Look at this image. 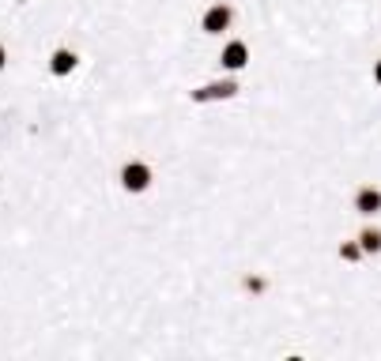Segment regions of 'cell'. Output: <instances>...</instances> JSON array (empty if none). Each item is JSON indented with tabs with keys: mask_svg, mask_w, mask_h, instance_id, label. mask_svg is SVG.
<instances>
[{
	"mask_svg": "<svg viewBox=\"0 0 381 361\" xmlns=\"http://www.w3.org/2000/svg\"><path fill=\"white\" fill-rule=\"evenodd\" d=\"M219 61H223V68H227V72H242L249 64V46L245 42H227L223 53H219Z\"/></svg>",
	"mask_w": 381,
	"mask_h": 361,
	"instance_id": "obj_3",
	"label": "cell"
},
{
	"mask_svg": "<svg viewBox=\"0 0 381 361\" xmlns=\"http://www.w3.org/2000/svg\"><path fill=\"white\" fill-rule=\"evenodd\" d=\"M359 248H362V256H374V252H381V230H366L359 234Z\"/></svg>",
	"mask_w": 381,
	"mask_h": 361,
	"instance_id": "obj_7",
	"label": "cell"
},
{
	"mask_svg": "<svg viewBox=\"0 0 381 361\" xmlns=\"http://www.w3.org/2000/svg\"><path fill=\"white\" fill-rule=\"evenodd\" d=\"M151 166L148 162H125L121 166V189L125 192H148V184H151Z\"/></svg>",
	"mask_w": 381,
	"mask_h": 361,
	"instance_id": "obj_1",
	"label": "cell"
},
{
	"mask_svg": "<svg viewBox=\"0 0 381 361\" xmlns=\"http://www.w3.org/2000/svg\"><path fill=\"white\" fill-rule=\"evenodd\" d=\"M76 64H80V57H76V49H54V57H49V72L54 75H72Z\"/></svg>",
	"mask_w": 381,
	"mask_h": 361,
	"instance_id": "obj_6",
	"label": "cell"
},
{
	"mask_svg": "<svg viewBox=\"0 0 381 361\" xmlns=\"http://www.w3.org/2000/svg\"><path fill=\"white\" fill-rule=\"evenodd\" d=\"M234 95H238V83L223 79V83H208L200 90H193V102H215V98H234Z\"/></svg>",
	"mask_w": 381,
	"mask_h": 361,
	"instance_id": "obj_4",
	"label": "cell"
},
{
	"mask_svg": "<svg viewBox=\"0 0 381 361\" xmlns=\"http://www.w3.org/2000/svg\"><path fill=\"white\" fill-rule=\"evenodd\" d=\"M340 256H344V260H359V256H362V248L347 241V245H340Z\"/></svg>",
	"mask_w": 381,
	"mask_h": 361,
	"instance_id": "obj_8",
	"label": "cell"
},
{
	"mask_svg": "<svg viewBox=\"0 0 381 361\" xmlns=\"http://www.w3.org/2000/svg\"><path fill=\"white\" fill-rule=\"evenodd\" d=\"M4 64H8V49L0 46V72H4Z\"/></svg>",
	"mask_w": 381,
	"mask_h": 361,
	"instance_id": "obj_10",
	"label": "cell"
},
{
	"mask_svg": "<svg viewBox=\"0 0 381 361\" xmlns=\"http://www.w3.org/2000/svg\"><path fill=\"white\" fill-rule=\"evenodd\" d=\"M230 23H234V8H230V4H212V8L200 16V31H204V34H223Z\"/></svg>",
	"mask_w": 381,
	"mask_h": 361,
	"instance_id": "obj_2",
	"label": "cell"
},
{
	"mask_svg": "<svg viewBox=\"0 0 381 361\" xmlns=\"http://www.w3.org/2000/svg\"><path fill=\"white\" fill-rule=\"evenodd\" d=\"M355 211H359V215H377V211H381V189L362 184V189L355 192Z\"/></svg>",
	"mask_w": 381,
	"mask_h": 361,
	"instance_id": "obj_5",
	"label": "cell"
},
{
	"mask_svg": "<svg viewBox=\"0 0 381 361\" xmlns=\"http://www.w3.org/2000/svg\"><path fill=\"white\" fill-rule=\"evenodd\" d=\"M374 83L381 87V61H374Z\"/></svg>",
	"mask_w": 381,
	"mask_h": 361,
	"instance_id": "obj_9",
	"label": "cell"
},
{
	"mask_svg": "<svg viewBox=\"0 0 381 361\" xmlns=\"http://www.w3.org/2000/svg\"><path fill=\"white\" fill-rule=\"evenodd\" d=\"M19 4H27V0H19Z\"/></svg>",
	"mask_w": 381,
	"mask_h": 361,
	"instance_id": "obj_11",
	"label": "cell"
}]
</instances>
